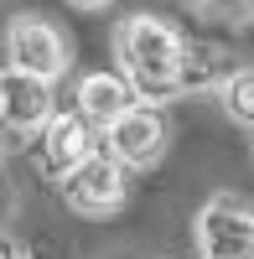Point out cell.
I'll use <instances>...</instances> for the list:
<instances>
[{
    "mask_svg": "<svg viewBox=\"0 0 254 259\" xmlns=\"http://www.w3.org/2000/svg\"><path fill=\"white\" fill-rule=\"evenodd\" d=\"M119 52V78L130 83V94L156 109L177 94V68H182V36L166 26L161 16H130L114 36Z\"/></svg>",
    "mask_w": 254,
    "mask_h": 259,
    "instance_id": "obj_1",
    "label": "cell"
},
{
    "mask_svg": "<svg viewBox=\"0 0 254 259\" xmlns=\"http://www.w3.org/2000/svg\"><path fill=\"white\" fill-rule=\"evenodd\" d=\"M197 254L202 259H254V202L218 192L197 207Z\"/></svg>",
    "mask_w": 254,
    "mask_h": 259,
    "instance_id": "obj_2",
    "label": "cell"
},
{
    "mask_svg": "<svg viewBox=\"0 0 254 259\" xmlns=\"http://www.w3.org/2000/svg\"><path fill=\"white\" fill-rule=\"evenodd\" d=\"M6 62H11V73H26L36 83H57L68 73V62H73V47L52 21L16 16L11 31H6Z\"/></svg>",
    "mask_w": 254,
    "mask_h": 259,
    "instance_id": "obj_3",
    "label": "cell"
},
{
    "mask_svg": "<svg viewBox=\"0 0 254 259\" xmlns=\"http://www.w3.org/2000/svg\"><path fill=\"white\" fill-rule=\"evenodd\" d=\"M166 150V119L151 104H130L109 130H104V156L119 171H151Z\"/></svg>",
    "mask_w": 254,
    "mask_h": 259,
    "instance_id": "obj_4",
    "label": "cell"
},
{
    "mask_svg": "<svg viewBox=\"0 0 254 259\" xmlns=\"http://www.w3.org/2000/svg\"><path fill=\"white\" fill-rule=\"evenodd\" d=\"M62 197H68V207L83 212V218H109V212L124 207V171L104 156V150H94L83 166H73L68 177H62Z\"/></svg>",
    "mask_w": 254,
    "mask_h": 259,
    "instance_id": "obj_5",
    "label": "cell"
},
{
    "mask_svg": "<svg viewBox=\"0 0 254 259\" xmlns=\"http://www.w3.org/2000/svg\"><path fill=\"white\" fill-rule=\"evenodd\" d=\"M57 114V99H52V83H36L26 73H0V124L6 130H41Z\"/></svg>",
    "mask_w": 254,
    "mask_h": 259,
    "instance_id": "obj_6",
    "label": "cell"
},
{
    "mask_svg": "<svg viewBox=\"0 0 254 259\" xmlns=\"http://www.w3.org/2000/svg\"><path fill=\"white\" fill-rule=\"evenodd\" d=\"M94 150H99L94 124L78 119L73 109H68V114H52L47 124H41V166H47L52 177H68V171L83 166Z\"/></svg>",
    "mask_w": 254,
    "mask_h": 259,
    "instance_id": "obj_7",
    "label": "cell"
},
{
    "mask_svg": "<svg viewBox=\"0 0 254 259\" xmlns=\"http://www.w3.org/2000/svg\"><path fill=\"white\" fill-rule=\"evenodd\" d=\"M73 104H78V119H89L94 130H109L130 104H140L135 94H130V83H124L119 73H83L78 78V94H73Z\"/></svg>",
    "mask_w": 254,
    "mask_h": 259,
    "instance_id": "obj_8",
    "label": "cell"
},
{
    "mask_svg": "<svg viewBox=\"0 0 254 259\" xmlns=\"http://www.w3.org/2000/svg\"><path fill=\"white\" fill-rule=\"evenodd\" d=\"M228 78V62H223V47H192L182 41V68H177V94H202L213 83Z\"/></svg>",
    "mask_w": 254,
    "mask_h": 259,
    "instance_id": "obj_9",
    "label": "cell"
},
{
    "mask_svg": "<svg viewBox=\"0 0 254 259\" xmlns=\"http://www.w3.org/2000/svg\"><path fill=\"white\" fill-rule=\"evenodd\" d=\"M218 99H223V114L234 124H249L254 130V68H239L218 83Z\"/></svg>",
    "mask_w": 254,
    "mask_h": 259,
    "instance_id": "obj_10",
    "label": "cell"
},
{
    "mask_svg": "<svg viewBox=\"0 0 254 259\" xmlns=\"http://www.w3.org/2000/svg\"><path fill=\"white\" fill-rule=\"evenodd\" d=\"M68 6H78V11H104L109 0H68Z\"/></svg>",
    "mask_w": 254,
    "mask_h": 259,
    "instance_id": "obj_11",
    "label": "cell"
},
{
    "mask_svg": "<svg viewBox=\"0 0 254 259\" xmlns=\"http://www.w3.org/2000/svg\"><path fill=\"white\" fill-rule=\"evenodd\" d=\"M187 6H207V0H187Z\"/></svg>",
    "mask_w": 254,
    "mask_h": 259,
    "instance_id": "obj_12",
    "label": "cell"
},
{
    "mask_svg": "<svg viewBox=\"0 0 254 259\" xmlns=\"http://www.w3.org/2000/svg\"><path fill=\"white\" fill-rule=\"evenodd\" d=\"M11 259H31V254H11Z\"/></svg>",
    "mask_w": 254,
    "mask_h": 259,
    "instance_id": "obj_13",
    "label": "cell"
},
{
    "mask_svg": "<svg viewBox=\"0 0 254 259\" xmlns=\"http://www.w3.org/2000/svg\"><path fill=\"white\" fill-rule=\"evenodd\" d=\"M0 156H6V145H0Z\"/></svg>",
    "mask_w": 254,
    "mask_h": 259,
    "instance_id": "obj_14",
    "label": "cell"
}]
</instances>
